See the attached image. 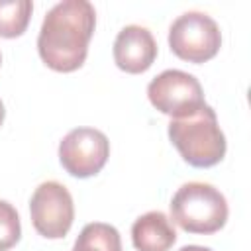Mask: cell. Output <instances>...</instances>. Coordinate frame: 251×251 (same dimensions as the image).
<instances>
[{"mask_svg": "<svg viewBox=\"0 0 251 251\" xmlns=\"http://www.w3.org/2000/svg\"><path fill=\"white\" fill-rule=\"evenodd\" d=\"M96 25V10L88 0H63L43 18L37 51L41 61L57 73L82 67Z\"/></svg>", "mask_w": 251, "mask_h": 251, "instance_id": "1", "label": "cell"}, {"mask_svg": "<svg viewBox=\"0 0 251 251\" xmlns=\"http://www.w3.org/2000/svg\"><path fill=\"white\" fill-rule=\"evenodd\" d=\"M169 139L180 157L196 169L218 165L226 155V135L212 106L204 104L186 118L169 122Z\"/></svg>", "mask_w": 251, "mask_h": 251, "instance_id": "2", "label": "cell"}, {"mask_svg": "<svg viewBox=\"0 0 251 251\" xmlns=\"http://www.w3.org/2000/svg\"><path fill=\"white\" fill-rule=\"evenodd\" d=\"M171 220L188 233H216L227 222L226 196L212 184L184 182L171 200Z\"/></svg>", "mask_w": 251, "mask_h": 251, "instance_id": "3", "label": "cell"}, {"mask_svg": "<svg viewBox=\"0 0 251 251\" xmlns=\"http://www.w3.org/2000/svg\"><path fill=\"white\" fill-rule=\"evenodd\" d=\"M171 51L188 63H206L214 59L222 47L218 24L204 12H184L169 27Z\"/></svg>", "mask_w": 251, "mask_h": 251, "instance_id": "4", "label": "cell"}, {"mask_svg": "<svg viewBox=\"0 0 251 251\" xmlns=\"http://www.w3.org/2000/svg\"><path fill=\"white\" fill-rule=\"evenodd\" d=\"M147 96L161 114L173 120L186 118L206 104L198 78L178 69H167L157 75L147 86Z\"/></svg>", "mask_w": 251, "mask_h": 251, "instance_id": "5", "label": "cell"}, {"mask_svg": "<svg viewBox=\"0 0 251 251\" xmlns=\"http://www.w3.org/2000/svg\"><path fill=\"white\" fill-rule=\"evenodd\" d=\"M29 216L39 235L47 239L65 237L75 220V204L67 186L57 180L41 182L31 194Z\"/></svg>", "mask_w": 251, "mask_h": 251, "instance_id": "6", "label": "cell"}, {"mask_svg": "<svg viewBox=\"0 0 251 251\" xmlns=\"http://www.w3.org/2000/svg\"><path fill=\"white\" fill-rule=\"evenodd\" d=\"M108 157L110 141L94 127H75L59 143V161L63 169L76 178L98 175Z\"/></svg>", "mask_w": 251, "mask_h": 251, "instance_id": "7", "label": "cell"}, {"mask_svg": "<svg viewBox=\"0 0 251 251\" xmlns=\"http://www.w3.org/2000/svg\"><path fill=\"white\" fill-rule=\"evenodd\" d=\"M155 57L157 43L147 27L131 24L120 29L114 41V61L118 69L129 75H139L153 65Z\"/></svg>", "mask_w": 251, "mask_h": 251, "instance_id": "8", "label": "cell"}, {"mask_svg": "<svg viewBox=\"0 0 251 251\" xmlns=\"http://www.w3.org/2000/svg\"><path fill=\"white\" fill-rule=\"evenodd\" d=\"M131 241L137 251H169L176 241V231L167 214L151 210L133 222Z\"/></svg>", "mask_w": 251, "mask_h": 251, "instance_id": "9", "label": "cell"}, {"mask_svg": "<svg viewBox=\"0 0 251 251\" xmlns=\"http://www.w3.org/2000/svg\"><path fill=\"white\" fill-rule=\"evenodd\" d=\"M73 251H122L120 231L104 222H92L78 233Z\"/></svg>", "mask_w": 251, "mask_h": 251, "instance_id": "10", "label": "cell"}, {"mask_svg": "<svg viewBox=\"0 0 251 251\" xmlns=\"http://www.w3.org/2000/svg\"><path fill=\"white\" fill-rule=\"evenodd\" d=\"M33 4L29 0H0V37H20L31 18Z\"/></svg>", "mask_w": 251, "mask_h": 251, "instance_id": "11", "label": "cell"}, {"mask_svg": "<svg viewBox=\"0 0 251 251\" xmlns=\"http://www.w3.org/2000/svg\"><path fill=\"white\" fill-rule=\"evenodd\" d=\"M22 237V226H20V216L16 208L0 200V251L12 249Z\"/></svg>", "mask_w": 251, "mask_h": 251, "instance_id": "12", "label": "cell"}, {"mask_svg": "<svg viewBox=\"0 0 251 251\" xmlns=\"http://www.w3.org/2000/svg\"><path fill=\"white\" fill-rule=\"evenodd\" d=\"M178 251H212L210 247H202V245H184Z\"/></svg>", "mask_w": 251, "mask_h": 251, "instance_id": "13", "label": "cell"}, {"mask_svg": "<svg viewBox=\"0 0 251 251\" xmlns=\"http://www.w3.org/2000/svg\"><path fill=\"white\" fill-rule=\"evenodd\" d=\"M4 116H6V110H4V104H2V100H0V126H2V122H4Z\"/></svg>", "mask_w": 251, "mask_h": 251, "instance_id": "14", "label": "cell"}, {"mask_svg": "<svg viewBox=\"0 0 251 251\" xmlns=\"http://www.w3.org/2000/svg\"><path fill=\"white\" fill-rule=\"evenodd\" d=\"M0 63H2V55H0Z\"/></svg>", "mask_w": 251, "mask_h": 251, "instance_id": "15", "label": "cell"}]
</instances>
